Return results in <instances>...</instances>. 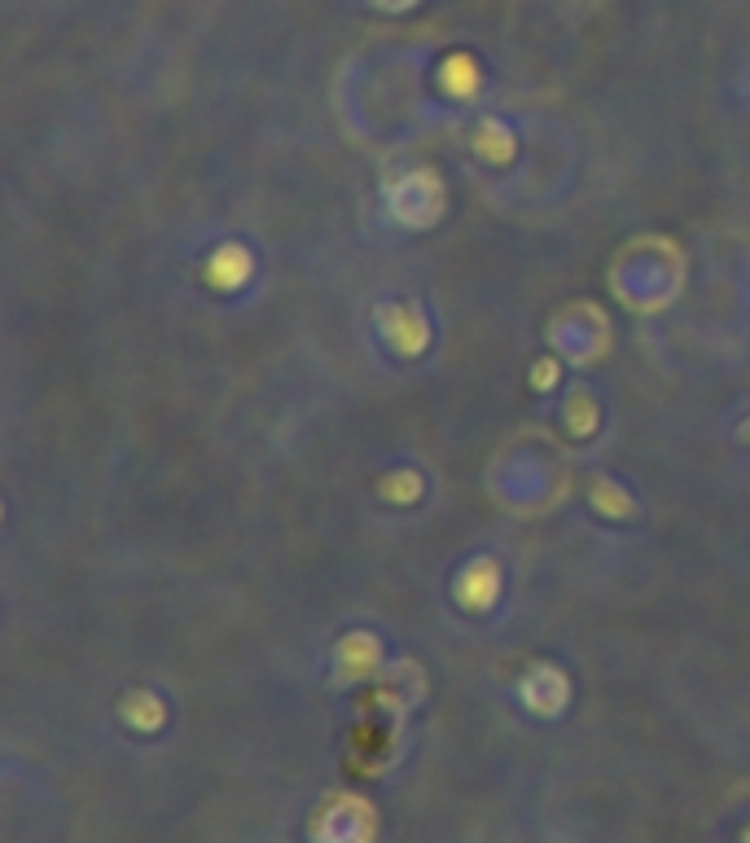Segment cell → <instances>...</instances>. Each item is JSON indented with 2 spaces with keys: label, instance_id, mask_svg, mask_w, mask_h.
I'll return each instance as SVG.
<instances>
[{
  "label": "cell",
  "instance_id": "cell-1",
  "mask_svg": "<svg viewBox=\"0 0 750 843\" xmlns=\"http://www.w3.org/2000/svg\"><path fill=\"white\" fill-rule=\"evenodd\" d=\"M317 835L326 843H370L374 840V818L365 800H334L326 818L317 822Z\"/></svg>",
  "mask_w": 750,
  "mask_h": 843
}]
</instances>
